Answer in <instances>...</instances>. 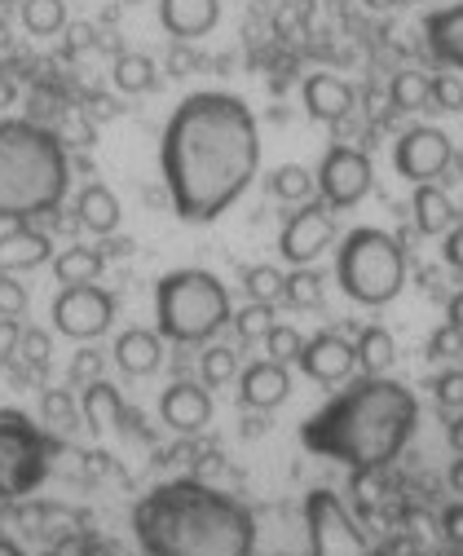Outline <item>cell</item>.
<instances>
[{"label": "cell", "instance_id": "cell-6", "mask_svg": "<svg viewBox=\"0 0 463 556\" xmlns=\"http://www.w3.org/2000/svg\"><path fill=\"white\" fill-rule=\"evenodd\" d=\"M336 278L358 305H389L406 283V256L384 230L362 226L344 239Z\"/></svg>", "mask_w": 463, "mask_h": 556}, {"label": "cell", "instance_id": "cell-34", "mask_svg": "<svg viewBox=\"0 0 463 556\" xmlns=\"http://www.w3.org/2000/svg\"><path fill=\"white\" fill-rule=\"evenodd\" d=\"M234 327H239V336L247 340V345H252V340H265L269 327H274V309L261 305V301H252L247 309L234 314Z\"/></svg>", "mask_w": 463, "mask_h": 556}, {"label": "cell", "instance_id": "cell-39", "mask_svg": "<svg viewBox=\"0 0 463 556\" xmlns=\"http://www.w3.org/2000/svg\"><path fill=\"white\" fill-rule=\"evenodd\" d=\"M433 102L441 111H463V80L459 76H437L433 80Z\"/></svg>", "mask_w": 463, "mask_h": 556}, {"label": "cell", "instance_id": "cell-31", "mask_svg": "<svg viewBox=\"0 0 463 556\" xmlns=\"http://www.w3.org/2000/svg\"><path fill=\"white\" fill-rule=\"evenodd\" d=\"M287 301H292L296 309H318V301H322V278L314 274V270H305V265H300V270H292L287 274Z\"/></svg>", "mask_w": 463, "mask_h": 556}, {"label": "cell", "instance_id": "cell-18", "mask_svg": "<svg viewBox=\"0 0 463 556\" xmlns=\"http://www.w3.org/2000/svg\"><path fill=\"white\" fill-rule=\"evenodd\" d=\"M305 106H309V115L322 124H340L344 115L353 111V89L344 84L340 76H309L305 80Z\"/></svg>", "mask_w": 463, "mask_h": 556}, {"label": "cell", "instance_id": "cell-20", "mask_svg": "<svg viewBox=\"0 0 463 556\" xmlns=\"http://www.w3.org/2000/svg\"><path fill=\"white\" fill-rule=\"evenodd\" d=\"M115 362H120L124 376H150V371L164 362V345H159L155 331H124L120 340H115Z\"/></svg>", "mask_w": 463, "mask_h": 556}, {"label": "cell", "instance_id": "cell-49", "mask_svg": "<svg viewBox=\"0 0 463 556\" xmlns=\"http://www.w3.org/2000/svg\"><path fill=\"white\" fill-rule=\"evenodd\" d=\"M0 556H23V548H14L9 539H0Z\"/></svg>", "mask_w": 463, "mask_h": 556}, {"label": "cell", "instance_id": "cell-25", "mask_svg": "<svg viewBox=\"0 0 463 556\" xmlns=\"http://www.w3.org/2000/svg\"><path fill=\"white\" fill-rule=\"evenodd\" d=\"M115 89L128 93V98H137V93H150L155 89V80H159V71H155V62L146 58V53H124V58H115Z\"/></svg>", "mask_w": 463, "mask_h": 556}, {"label": "cell", "instance_id": "cell-7", "mask_svg": "<svg viewBox=\"0 0 463 556\" xmlns=\"http://www.w3.org/2000/svg\"><path fill=\"white\" fill-rule=\"evenodd\" d=\"M58 442L23 411H0V499H23L49 477Z\"/></svg>", "mask_w": 463, "mask_h": 556}, {"label": "cell", "instance_id": "cell-23", "mask_svg": "<svg viewBox=\"0 0 463 556\" xmlns=\"http://www.w3.org/2000/svg\"><path fill=\"white\" fill-rule=\"evenodd\" d=\"M353 354H358L366 376H384V371L393 367V358H397V345H393V336L384 327H366V331H358Z\"/></svg>", "mask_w": 463, "mask_h": 556}, {"label": "cell", "instance_id": "cell-30", "mask_svg": "<svg viewBox=\"0 0 463 556\" xmlns=\"http://www.w3.org/2000/svg\"><path fill=\"white\" fill-rule=\"evenodd\" d=\"M269 190H274L283 203H305L309 190H314V177H309V168H300V164H283L274 177H269Z\"/></svg>", "mask_w": 463, "mask_h": 556}, {"label": "cell", "instance_id": "cell-19", "mask_svg": "<svg viewBox=\"0 0 463 556\" xmlns=\"http://www.w3.org/2000/svg\"><path fill=\"white\" fill-rule=\"evenodd\" d=\"M49 261V239L40 230H9L0 234V274H18V270H36Z\"/></svg>", "mask_w": 463, "mask_h": 556}, {"label": "cell", "instance_id": "cell-45", "mask_svg": "<svg viewBox=\"0 0 463 556\" xmlns=\"http://www.w3.org/2000/svg\"><path fill=\"white\" fill-rule=\"evenodd\" d=\"M450 327H459V331H463V292L450 296Z\"/></svg>", "mask_w": 463, "mask_h": 556}, {"label": "cell", "instance_id": "cell-5", "mask_svg": "<svg viewBox=\"0 0 463 556\" xmlns=\"http://www.w3.org/2000/svg\"><path fill=\"white\" fill-rule=\"evenodd\" d=\"M159 331L177 345H199L230 323V292L208 270H172L155 287Z\"/></svg>", "mask_w": 463, "mask_h": 556}, {"label": "cell", "instance_id": "cell-24", "mask_svg": "<svg viewBox=\"0 0 463 556\" xmlns=\"http://www.w3.org/2000/svg\"><path fill=\"white\" fill-rule=\"evenodd\" d=\"M450 221H455V208H450L446 190L424 181V186L415 190V226L424 234H441V230H450Z\"/></svg>", "mask_w": 463, "mask_h": 556}, {"label": "cell", "instance_id": "cell-14", "mask_svg": "<svg viewBox=\"0 0 463 556\" xmlns=\"http://www.w3.org/2000/svg\"><path fill=\"white\" fill-rule=\"evenodd\" d=\"M159 415H164L168 429L199 433V429H208V420H212V398L199 389V384L177 380L172 389H164V398H159Z\"/></svg>", "mask_w": 463, "mask_h": 556}, {"label": "cell", "instance_id": "cell-38", "mask_svg": "<svg viewBox=\"0 0 463 556\" xmlns=\"http://www.w3.org/2000/svg\"><path fill=\"white\" fill-rule=\"evenodd\" d=\"M18 349H23V358H27L36 371L49 367V354H53V349H49V336H45V331H23V336H18Z\"/></svg>", "mask_w": 463, "mask_h": 556}, {"label": "cell", "instance_id": "cell-4", "mask_svg": "<svg viewBox=\"0 0 463 556\" xmlns=\"http://www.w3.org/2000/svg\"><path fill=\"white\" fill-rule=\"evenodd\" d=\"M67 195V155L53 133L23 120L0 124V221L45 217Z\"/></svg>", "mask_w": 463, "mask_h": 556}, {"label": "cell", "instance_id": "cell-29", "mask_svg": "<svg viewBox=\"0 0 463 556\" xmlns=\"http://www.w3.org/2000/svg\"><path fill=\"white\" fill-rule=\"evenodd\" d=\"M243 287H247V296H252V301L274 305L278 296L287 292V274L278 270V265H256V270L243 274Z\"/></svg>", "mask_w": 463, "mask_h": 556}, {"label": "cell", "instance_id": "cell-42", "mask_svg": "<svg viewBox=\"0 0 463 556\" xmlns=\"http://www.w3.org/2000/svg\"><path fill=\"white\" fill-rule=\"evenodd\" d=\"M18 336H23V331H18L14 318H0V362H5L18 349Z\"/></svg>", "mask_w": 463, "mask_h": 556}, {"label": "cell", "instance_id": "cell-32", "mask_svg": "<svg viewBox=\"0 0 463 556\" xmlns=\"http://www.w3.org/2000/svg\"><path fill=\"white\" fill-rule=\"evenodd\" d=\"M234 376H239V358H234V349L212 345L208 354H203V384L221 389V384H230Z\"/></svg>", "mask_w": 463, "mask_h": 556}, {"label": "cell", "instance_id": "cell-22", "mask_svg": "<svg viewBox=\"0 0 463 556\" xmlns=\"http://www.w3.org/2000/svg\"><path fill=\"white\" fill-rule=\"evenodd\" d=\"M75 212H80V226L93 230V234H115V230H120V199H115L106 186H84Z\"/></svg>", "mask_w": 463, "mask_h": 556}, {"label": "cell", "instance_id": "cell-13", "mask_svg": "<svg viewBox=\"0 0 463 556\" xmlns=\"http://www.w3.org/2000/svg\"><path fill=\"white\" fill-rule=\"evenodd\" d=\"M300 367H305L309 380L318 384H336L353 371V362H358V354H353V345H344L340 336H331V331H318L314 340H305V349H300Z\"/></svg>", "mask_w": 463, "mask_h": 556}, {"label": "cell", "instance_id": "cell-43", "mask_svg": "<svg viewBox=\"0 0 463 556\" xmlns=\"http://www.w3.org/2000/svg\"><path fill=\"white\" fill-rule=\"evenodd\" d=\"M441 526H446V539H450V543H463V504H455V508H450Z\"/></svg>", "mask_w": 463, "mask_h": 556}, {"label": "cell", "instance_id": "cell-41", "mask_svg": "<svg viewBox=\"0 0 463 556\" xmlns=\"http://www.w3.org/2000/svg\"><path fill=\"white\" fill-rule=\"evenodd\" d=\"M98 371H102V354H93V349H80L71 362V380L75 384H89V380H98Z\"/></svg>", "mask_w": 463, "mask_h": 556}, {"label": "cell", "instance_id": "cell-17", "mask_svg": "<svg viewBox=\"0 0 463 556\" xmlns=\"http://www.w3.org/2000/svg\"><path fill=\"white\" fill-rule=\"evenodd\" d=\"M221 0H159V23L177 40H199L217 27Z\"/></svg>", "mask_w": 463, "mask_h": 556}, {"label": "cell", "instance_id": "cell-28", "mask_svg": "<svg viewBox=\"0 0 463 556\" xmlns=\"http://www.w3.org/2000/svg\"><path fill=\"white\" fill-rule=\"evenodd\" d=\"M23 27L31 36H53L67 27V5L62 0H23Z\"/></svg>", "mask_w": 463, "mask_h": 556}, {"label": "cell", "instance_id": "cell-9", "mask_svg": "<svg viewBox=\"0 0 463 556\" xmlns=\"http://www.w3.org/2000/svg\"><path fill=\"white\" fill-rule=\"evenodd\" d=\"M111 318H115V296L93 283L62 287V296L53 301V323L71 340H98L111 327Z\"/></svg>", "mask_w": 463, "mask_h": 556}, {"label": "cell", "instance_id": "cell-46", "mask_svg": "<svg viewBox=\"0 0 463 556\" xmlns=\"http://www.w3.org/2000/svg\"><path fill=\"white\" fill-rule=\"evenodd\" d=\"M450 446L463 455V415H455V420H450Z\"/></svg>", "mask_w": 463, "mask_h": 556}, {"label": "cell", "instance_id": "cell-47", "mask_svg": "<svg viewBox=\"0 0 463 556\" xmlns=\"http://www.w3.org/2000/svg\"><path fill=\"white\" fill-rule=\"evenodd\" d=\"M89 36H93V31H89V27H71V49H80V45H89Z\"/></svg>", "mask_w": 463, "mask_h": 556}, {"label": "cell", "instance_id": "cell-3", "mask_svg": "<svg viewBox=\"0 0 463 556\" xmlns=\"http://www.w3.org/2000/svg\"><path fill=\"white\" fill-rule=\"evenodd\" d=\"M415 420V393L397 380L371 376L344 389L327 406H318L300 429V442L314 455L340 459L349 468H384L411 442Z\"/></svg>", "mask_w": 463, "mask_h": 556}, {"label": "cell", "instance_id": "cell-2", "mask_svg": "<svg viewBox=\"0 0 463 556\" xmlns=\"http://www.w3.org/2000/svg\"><path fill=\"white\" fill-rule=\"evenodd\" d=\"M133 530L146 556H252L256 543L252 512L190 477L142 495Z\"/></svg>", "mask_w": 463, "mask_h": 556}, {"label": "cell", "instance_id": "cell-48", "mask_svg": "<svg viewBox=\"0 0 463 556\" xmlns=\"http://www.w3.org/2000/svg\"><path fill=\"white\" fill-rule=\"evenodd\" d=\"M450 486L463 495V459H455V468H450Z\"/></svg>", "mask_w": 463, "mask_h": 556}, {"label": "cell", "instance_id": "cell-11", "mask_svg": "<svg viewBox=\"0 0 463 556\" xmlns=\"http://www.w3.org/2000/svg\"><path fill=\"white\" fill-rule=\"evenodd\" d=\"M393 164L402 177H411L424 186V181H433L441 168L450 164V137L441 133V128H411V133L397 142Z\"/></svg>", "mask_w": 463, "mask_h": 556}, {"label": "cell", "instance_id": "cell-12", "mask_svg": "<svg viewBox=\"0 0 463 556\" xmlns=\"http://www.w3.org/2000/svg\"><path fill=\"white\" fill-rule=\"evenodd\" d=\"M331 243V217L322 203H305L300 212H292V221L283 226V239H278V252L292 265H309L327 252Z\"/></svg>", "mask_w": 463, "mask_h": 556}, {"label": "cell", "instance_id": "cell-33", "mask_svg": "<svg viewBox=\"0 0 463 556\" xmlns=\"http://www.w3.org/2000/svg\"><path fill=\"white\" fill-rule=\"evenodd\" d=\"M40 415H45V424H53V429H75V420H80L75 398L67 389H49L45 398H40Z\"/></svg>", "mask_w": 463, "mask_h": 556}, {"label": "cell", "instance_id": "cell-8", "mask_svg": "<svg viewBox=\"0 0 463 556\" xmlns=\"http://www.w3.org/2000/svg\"><path fill=\"white\" fill-rule=\"evenodd\" d=\"M305 526H309V552L314 556H366L362 534L344 517L340 499L331 490H309L305 499Z\"/></svg>", "mask_w": 463, "mask_h": 556}, {"label": "cell", "instance_id": "cell-10", "mask_svg": "<svg viewBox=\"0 0 463 556\" xmlns=\"http://www.w3.org/2000/svg\"><path fill=\"white\" fill-rule=\"evenodd\" d=\"M318 186L331 208H353L371 190V159L353 146H331L318 164Z\"/></svg>", "mask_w": 463, "mask_h": 556}, {"label": "cell", "instance_id": "cell-1", "mask_svg": "<svg viewBox=\"0 0 463 556\" xmlns=\"http://www.w3.org/2000/svg\"><path fill=\"white\" fill-rule=\"evenodd\" d=\"M164 181L181 221H217L261 168L252 111L230 93H190L164 128Z\"/></svg>", "mask_w": 463, "mask_h": 556}, {"label": "cell", "instance_id": "cell-44", "mask_svg": "<svg viewBox=\"0 0 463 556\" xmlns=\"http://www.w3.org/2000/svg\"><path fill=\"white\" fill-rule=\"evenodd\" d=\"M446 261L455 265V270H463V226L450 230V239H446Z\"/></svg>", "mask_w": 463, "mask_h": 556}, {"label": "cell", "instance_id": "cell-40", "mask_svg": "<svg viewBox=\"0 0 463 556\" xmlns=\"http://www.w3.org/2000/svg\"><path fill=\"white\" fill-rule=\"evenodd\" d=\"M433 393L441 406H450V411H459L463 406V371H446V376L433 380Z\"/></svg>", "mask_w": 463, "mask_h": 556}, {"label": "cell", "instance_id": "cell-16", "mask_svg": "<svg viewBox=\"0 0 463 556\" xmlns=\"http://www.w3.org/2000/svg\"><path fill=\"white\" fill-rule=\"evenodd\" d=\"M287 393H292V376H287L283 362H252V367L239 376V398L243 406H252V411H274L278 402H287Z\"/></svg>", "mask_w": 463, "mask_h": 556}, {"label": "cell", "instance_id": "cell-51", "mask_svg": "<svg viewBox=\"0 0 463 556\" xmlns=\"http://www.w3.org/2000/svg\"><path fill=\"white\" fill-rule=\"evenodd\" d=\"M58 556H89V552H80V548H67V552H58Z\"/></svg>", "mask_w": 463, "mask_h": 556}, {"label": "cell", "instance_id": "cell-21", "mask_svg": "<svg viewBox=\"0 0 463 556\" xmlns=\"http://www.w3.org/2000/svg\"><path fill=\"white\" fill-rule=\"evenodd\" d=\"M424 31H428V49H433L441 62L463 67V5H450V9L428 14Z\"/></svg>", "mask_w": 463, "mask_h": 556}, {"label": "cell", "instance_id": "cell-37", "mask_svg": "<svg viewBox=\"0 0 463 556\" xmlns=\"http://www.w3.org/2000/svg\"><path fill=\"white\" fill-rule=\"evenodd\" d=\"M463 354V331L459 327H441L428 336V358H459Z\"/></svg>", "mask_w": 463, "mask_h": 556}, {"label": "cell", "instance_id": "cell-26", "mask_svg": "<svg viewBox=\"0 0 463 556\" xmlns=\"http://www.w3.org/2000/svg\"><path fill=\"white\" fill-rule=\"evenodd\" d=\"M53 274H58V283H67V287L93 283V278L102 274V252L98 248H67L58 261H53Z\"/></svg>", "mask_w": 463, "mask_h": 556}, {"label": "cell", "instance_id": "cell-15", "mask_svg": "<svg viewBox=\"0 0 463 556\" xmlns=\"http://www.w3.org/2000/svg\"><path fill=\"white\" fill-rule=\"evenodd\" d=\"M80 411H84V420H89L93 433L115 429V424H120L124 433L146 437L142 420H137V411H128V406L120 402V393H115L106 380H89V389H84V398H80Z\"/></svg>", "mask_w": 463, "mask_h": 556}, {"label": "cell", "instance_id": "cell-35", "mask_svg": "<svg viewBox=\"0 0 463 556\" xmlns=\"http://www.w3.org/2000/svg\"><path fill=\"white\" fill-rule=\"evenodd\" d=\"M265 349H269V358L274 362H292V358H300V349H305V336H300L296 327H269V336H265Z\"/></svg>", "mask_w": 463, "mask_h": 556}, {"label": "cell", "instance_id": "cell-36", "mask_svg": "<svg viewBox=\"0 0 463 556\" xmlns=\"http://www.w3.org/2000/svg\"><path fill=\"white\" fill-rule=\"evenodd\" d=\"M27 314V287L14 283V274H0V318H23Z\"/></svg>", "mask_w": 463, "mask_h": 556}, {"label": "cell", "instance_id": "cell-50", "mask_svg": "<svg viewBox=\"0 0 463 556\" xmlns=\"http://www.w3.org/2000/svg\"><path fill=\"white\" fill-rule=\"evenodd\" d=\"M366 5H371V9H389L393 0H366Z\"/></svg>", "mask_w": 463, "mask_h": 556}, {"label": "cell", "instance_id": "cell-27", "mask_svg": "<svg viewBox=\"0 0 463 556\" xmlns=\"http://www.w3.org/2000/svg\"><path fill=\"white\" fill-rule=\"evenodd\" d=\"M389 102L397 111H424L433 102V80L424 71H397L393 84H389Z\"/></svg>", "mask_w": 463, "mask_h": 556}]
</instances>
